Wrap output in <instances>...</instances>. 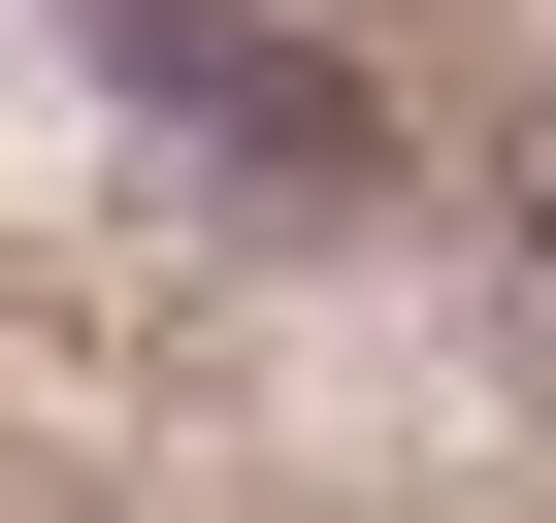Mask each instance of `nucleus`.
<instances>
[{
  "label": "nucleus",
  "instance_id": "f257e3e1",
  "mask_svg": "<svg viewBox=\"0 0 556 523\" xmlns=\"http://www.w3.org/2000/svg\"><path fill=\"white\" fill-rule=\"evenodd\" d=\"M164 131H229V164H295V196H361V99L295 66V34H262V0H131V34H99Z\"/></svg>",
  "mask_w": 556,
  "mask_h": 523
},
{
  "label": "nucleus",
  "instance_id": "f03ea898",
  "mask_svg": "<svg viewBox=\"0 0 556 523\" xmlns=\"http://www.w3.org/2000/svg\"><path fill=\"white\" fill-rule=\"evenodd\" d=\"M523 229H556V99H523Z\"/></svg>",
  "mask_w": 556,
  "mask_h": 523
}]
</instances>
